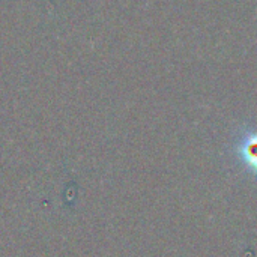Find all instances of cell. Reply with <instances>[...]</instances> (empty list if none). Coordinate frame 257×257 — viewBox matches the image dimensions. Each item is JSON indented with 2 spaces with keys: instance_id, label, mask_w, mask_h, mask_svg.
<instances>
[{
  "instance_id": "6da1fadb",
  "label": "cell",
  "mask_w": 257,
  "mask_h": 257,
  "mask_svg": "<svg viewBox=\"0 0 257 257\" xmlns=\"http://www.w3.org/2000/svg\"><path fill=\"white\" fill-rule=\"evenodd\" d=\"M235 152L244 167L257 176V128L245 130L241 134Z\"/></svg>"
}]
</instances>
